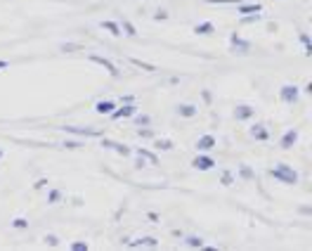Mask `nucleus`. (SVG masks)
Returning <instances> with one entry per match:
<instances>
[{"instance_id":"nucleus-28","label":"nucleus","mask_w":312,"mask_h":251,"mask_svg":"<svg viewBox=\"0 0 312 251\" xmlns=\"http://www.w3.org/2000/svg\"><path fill=\"white\" fill-rule=\"evenodd\" d=\"M12 228H17V230H26L28 220L26 218H14V220H12Z\"/></svg>"},{"instance_id":"nucleus-2","label":"nucleus","mask_w":312,"mask_h":251,"mask_svg":"<svg viewBox=\"0 0 312 251\" xmlns=\"http://www.w3.org/2000/svg\"><path fill=\"white\" fill-rule=\"evenodd\" d=\"M279 98H282V102H284V104H296V102H298V98H301V90H298V86L286 83V86H282V88H279Z\"/></svg>"},{"instance_id":"nucleus-3","label":"nucleus","mask_w":312,"mask_h":251,"mask_svg":"<svg viewBox=\"0 0 312 251\" xmlns=\"http://www.w3.org/2000/svg\"><path fill=\"white\" fill-rule=\"evenodd\" d=\"M215 147H218V140H215V135H211V133L201 135V138L196 140V150H199V152H211Z\"/></svg>"},{"instance_id":"nucleus-4","label":"nucleus","mask_w":312,"mask_h":251,"mask_svg":"<svg viewBox=\"0 0 312 251\" xmlns=\"http://www.w3.org/2000/svg\"><path fill=\"white\" fill-rule=\"evenodd\" d=\"M135 112H137V104H135V102H125L123 107H116L109 116L111 118H128V116H133Z\"/></svg>"},{"instance_id":"nucleus-25","label":"nucleus","mask_w":312,"mask_h":251,"mask_svg":"<svg viewBox=\"0 0 312 251\" xmlns=\"http://www.w3.org/2000/svg\"><path fill=\"white\" fill-rule=\"evenodd\" d=\"M239 176L244 180H253V178H256V173H253V170H251L246 164H241V166H239Z\"/></svg>"},{"instance_id":"nucleus-12","label":"nucleus","mask_w":312,"mask_h":251,"mask_svg":"<svg viewBox=\"0 0 312 251\" xmlns=\"http://www.w3.org/2000/svg\"><path fill=\"white\" fill-rule=\"evenodd\" d=\"M114 109H116V102H111V100H99L97 104H95V112L102 114V116H109Z\"/></svg>"},{"instance_id":"nucleus-27","label":"nucleus","mask_w":312,"mask_h":251,"mask_svg":"<svg viewBox=\"0 0 312 251\" xmlns=\"http://www.w3.org/2000/svg\"><path fill=\"white\" fill-rule=\"evenodd\" d=\"M154 147H156V150H163V152H168V150H173V142H170V140H156V142H154Z\"/></svg>"},{"instance_id":"nucleus-18","label":"nucleus","mask_w":312,"mask_h":251,"mask_svg":"<svg viewBox=\"0 0 312 251\" xmlns=\"http://www.w3.org/2000/svg\"><path fill=\"white\" fill-rule=\"evenodd\" d=\"M118 24H121V34H125L128 38H137V28H135L133 24L128 22V19H123V22H118Z\"/></svg>"},{"instance_id":"nucleus-32","label":"nucleus","mask_w":312,"mask_h":251,"mask_svg":"<svg viewBox=\"0 0 312 251\" xmlns=\"http://www.w3.org/2000/svg\"><path fill=\"white\" fill-rule=\"evenodd\" d=\"M211 5H227V2H232V5H239L241 0H208Z\"/></svg>"},{"instance_id":"nucleus-13","label":"nucleus","mask_w":312,"mask_h":251,"mask_svg":"<svg viewBox=\"0 0 312 251\" xmlns=\"http://www.w3.org/2000/svg\"><path fill=\"white\" fill-rule=\"evenodd\" d=\"M230 43H232V48L237 50V52H249V50H251L249 40H244V38L237 36V34H232V36H230Z\"/></svg>"},{"instance_id":"nucleus-15","label":"nucleus","mask_w":312,"mask_h":251,"mask_svg":"<svg viewBox=\"0 0 312 251\" xmlns=\"http://www.w3.org/2000/svg\"><path fill=\"white\" fill-rule=\"evenodd\" d=\"M66 133H73V135H85V138H97L99 130H92V128H76V126H62Z\"/></svg>"},{"instance_id":"nucleus-14","label":"nucleus","mask_w":312,"mask_h":251,"mask_svg":"<svg viewBox=\"0 0 312 251\" xmlns=\"http://www.w3.org/2000/svg\"><path fill=\"white\" fill-rule=\"evenodd\" d=\"M175 112H178L180 116L192 118V116H196V114H199V107H196V104H189V102H185V104H178V107H175Z\"/></svg>"},{"instance_id":"nucleus-35","label":"nucleus","mask_w":312,"mask_h":251,"mask_svg":"<svg viewBox=\"0 0 312 251\" xmlns=\"http://www.w3.org/2000/svg\"><path fill=\"white\" fill-rule=\"evenodd\" d=\"M64 147H71L73 150V147H80V142L78 140H69V142H64Z\"/></svg>"},{"instance_id":"nucleus-22","label":"nucleus","mask_w":312,"mask_h":251,"mask_svg":"<svg viewBox=\"0 0 312 251\" xmlns=\"http://www.w3.org/2000/svg\"><path fill=\"white\" fill-rule=\"evenodd\" d=\"M220 182L230 188V185H234V182H237V178H234L232 170H223V173H220Z\"/></svg>"},{"instance_id":"nucleus-10","label":"nucleus","mask_w":312,"mask_h":251,"mask_svg":"<svg viewBox=\"0 0 312 251\" xmlns=\"http://www.w3.org/2000/svg\"><path fill=\"white\" fill-rule=\"evenodd\" d=\"M260 10H263L260 2H239V5H237V14H239V17H244V14H256Z\"/></svg>"},{"instance_id":"nucleus-36","label":"nucleus","mask_w":312,"mask_h":251,"mask_svg":"<svg viewBox=\"0 0 312 251\" xmlns=\"http://www.w3.org/2000/svg\"><path fill=\"white\" fill-rule=\"evenodd\" d=\"M298 38H301V43H303V45H308V43H310V36H308V34H301Z\"/></svg>"},{"instance_id":"nucleus-33","label":"nucleus","mask_w":312,"mask_h":251,"mask_svg":"<svg viewBox=\"0 0 312 251\" xmlns=\"http://www.w3.org/2000/svg\"><path fill=\"white\" fill-rule=\"evenodd\" d=\"M154 19H168V12H166V10H159V12H156V14H154Z\"/></svg>"},{"instance_id":"nucleus-38","label":"nucleus","mask_w":312,"mask_h":251,"mask_svg":"<svg viewBox=\"0 0 312 251\" xmlns=\"http://www.w3.org/2000/svg\"><path fill=\"white\" fill-rule=\"evenodd\" d=\"M2 69H7V62H5V60H0V72H2Z\"/></svg>"},{"instance_id":"nucleus-23","label":"nucleus","mask_w":312,"mask_h":251,"mask_svg":"<svg viewBox=\"0 0 312 251\" xmlns=\"http://www.w3.org/2000/svg\"><path fill=\"white\" fill-rule=\"evenodd\" d=\"M57 202H62V190L52 188L47 192V204H57Z\"/></svg>"},{"instance_id":"nucleus-17","label":"nucleus","mask_w":312,"mask_h":251,"mask_svg":"<svg viewBox=\"0 0 312 251\" xmlns=\"http://www.w3.org/2000/svg\"><path fill=\"white\" fill-rule=\"evenodd\" d=\"M102 28H104V31H109L111 36H121V24H118V22L104 19V22H102Z\"/></svg>"},{"instance_id":"nucleus-16","label":"nucleus","mask_w":312,"mask_h":251,"mask_svg":"<svg viewBox=\"0 0 312 251\" xmlns=\"http://www.w3.org/2000/svg\"><path fill=\"white\" fill-rule=\"evenodd\" d=\"M213 31H215L213 22H201V24H196V26H194V34H196V36H211Z\"/></svg>"},{"instance_id":"nucleus-9","label":"nucleus","mask_w":312,"mask_h":251,"mask_svg":"<svg viewBox=\"0 0 312 251\" xmlns=\"http://www.w3.org/2000/svg\"><path fill=\"white\" fill-rule=\"evenodd\" d=\"M88 60H90V62H95V64H99V66H104L111 76H118V69H116V64H114V62H109V60L99 57V54H90Z\"/></svg>"},{"instance_id":"nucleus-20","label":"nucleus","mask_w":312,"mask_h":251,"mask_svg":"<svg viewBox=\"0 0 312 251\" xmlns=\"http://www.w3.org/2000/svg\"><path fill=\"white\" fill-rule=\"evenodd\" d=\"M185 244H187L189 249H204V240H201V237H196V234L185 237Z\"/></svg>"},{"instance_id":"nucleus-34","label":"nucleus","mask_w":312,"mask_h":251,"mask_svg":"<svg viewBox=\"0 0 312 251\" xmlns=\"http://www.w3.org/2000/svg\"><path fill=\"white\" fill-rule=\"evenodd\" d=\"M147 218H149L152 223H159V214H154V211H149V214H147Z\"/></svg>"},{"instance_id":"nucleus-1","label":"nucleus","mask_w":312,"mask_h":251,"mask_svg":"<svg viewBox=\"0 0 312 251\" xmlns=\"http://www.w3.org/2000/svg\"><path fill=\"white\" fill-rule=\"evenodd\" d=\"M270 176L279 182H284V185H296L298 182V173H296L291 166H286V164H277L270 168Z\"/></svg>"},{"instance_id":"nucleus-6","label":"nucleus","mask_w":312,"mask_h":251,"mask_svg":"<svg viewBox=\"0 0 312 251\" xmlns=\"http://www.w3.org/2000/svg\"><path fill=\"white\" fill-rule=\"evenodd\" d=\"M253 114H256V109L251 104H237L234 107V118L237 121H249V118H253Z\"/></svg>"},{"instance_id":"nucleus-26","label":"nucleus","mask_w":312,"mask_h":251,"mask_svg":"<svg viewBox=\"0 0 312 251\" xmlns=\"http://www.w3.org/2000/svg\"><path fill=\"white\" fill-rule=\"evenodd\" d=\"M260 19H263L260 12H256V14H244V17H241V24H253V22H260Z\"/></svg>"},{"instance_id":"nucleus-37","label":"nucleus","mask_w":312,"mask_h":251,"mask_svg":"<svg viewBox=\"0 0 312 251\" xmlns=\"http://www.w3.org/2000/svg\"><path fill=\"white\" fill-rule=\"evenodd\" d=\"M45 185H47V180H38V182H36V190H43Z\"/></svg>"},{"instance_id":"nucleus-5","label":"nucleus","mask_w":312,"mask_h":251,"mask_svg":"<svg viewBox=\"0 0 312 251\" xmlns=\"http://www.w3.org/2000/svg\"><path fill=\"white\" fill-rule=\"evenodd\" d=\"M192 166H194L196 170H211L215 166V159L213 156H208V154H199L194 162H192Z\"/></svg>"},{"instance_id":"nucleus-19","label":"nucleus","mask_w":312,"mask_h":251,"mask_svg":"<svg viewBox=\"0 0 312 251\" xmlns=\"http://www.w3.org/2000/svg\"><path fill=\"white\" fill-rule=\"evenodd\" d=\"M137 156H142L144 162H149L152 166H156V164H159V156H156L154 152H149V150H144V147H140V150H137Z\"/></svg>"},{"instance_id":"nucleus-30","label":"nucleus","mask_w":312,"mask_h":251,"mask_svg":"<svg viewBox=\"0 0 312 251\" xmlns=\"http://www.w3.org/2000/svg\"><path fill=\"white\" fill-rule=\"evenodd\" d=\"M43 240H45V244H50V246H59V240H57L54 234H45Z\"/></svg>"},{"instance_id":"nucleus-24","label":"nucleus","mask_w":312,"mask_h":251,"mask_svg":"<svg viewBox=\"0 0 312 251\" xmlns=\"http://www.w3.org/2000/svg\"><path fill=\"white\" fill-rule=\"evenodd\" d=\"M130 246H159V242L154 237H144V240H137V242H130Z\"/></svg>"},{"instance_id":"nucleus-39","label":"nucleus","mask_w":312,"mask_h":251,"mask_svg":"<svg viewBox=\"0 0 312 251\" xmlns=\"http://www.w3.org/2000/svg\"><path fill=\"white\" fill-rule=\"evenodd\" d=\"M0 159H2V150H0Z\"/></svg>"},{"instance_id":"nucleus-11","label":"nucleus","mask_w":312,"mask_h":251,"mask_svg":"<svg viewBox=\"0 0 312 251\" xmlns=\"http://www.w3.org/2000/svg\"><path fill=\"white\" fill-rule=\"evenodd\" d=\"M298 142V130H296V128H291V130H286L284 135H282V150H291V147H294V144Z\"/></svg>"},{"instance_id":"nucleus-7","label":"nucleus","mask_w":312,"mask_h":251,"mask_svg":"<svg viewBox=\"0 0 312 251\" xmlns=\"http://www.w3.org/2000/svg\"><path fill=\"white\" fill-rule=\"evenodd\" d=\"M249 133H251V138H256V140H260V142H268L270 140V130L263 124H253L249 128Z\"/></svg>"},{"instance_id":"nucleus-29","label":"nucleus","mask_w":312,"mask_h":251,"mask_svg":"<svg viewBox=\"0 0 312 251\" xmlns=\"http://www.w3.org/2000/svg\"><path fill=\"white\" fill-rule=\"evenodd\" d=\"M69 249H71V251H88L90 246H88V244H85V242H73L71 246H69Z\"/></svg>"},{"instance_id":"nucleus-21","label":"nucleus","mask_w":312,"mask_h":251,"mask_svg":"<svg viewBox=\"0 0 312 251\" xmlns=\"http://www.w3.org/2000/svg\"><path fill=\"white\" fill-rule=\"evenodd\" d=\"M133 116H135V126H140V128L152 124V116H149V114H137V112H135Z\"/></svg>"},{"instance_id":"nucleus-8","label":"nucleus","mask_w":312,"mask_h":251,"mask_svg":"<svg viewBox=\"0 0 312 251\" xmlns=\"http://www.w3.org/2000/svg\"><path fill=\"white\" fill-rule=\"evenodd\" d=\"M102 147H107V150H114V152H118L121 156H128V154H130V147H125V144L116 142V140H109V138H102Z\"/></svg>"},{"instance_id":"nucleus-31","label":"nucleus","mask_w":312,"mask_h":251,"mask_svg":"<svg viewBox=\"0 0 312 251\" xmlns=\"http://www.w3.org/2000/svg\"><path fill=\"white\" fill-rule=\"evenodd\" d=\"M133 64H135V66H142L144 72H156V69H154L152 64H147V62H140V60H133Z\"/></svg>"}]
</instances>
